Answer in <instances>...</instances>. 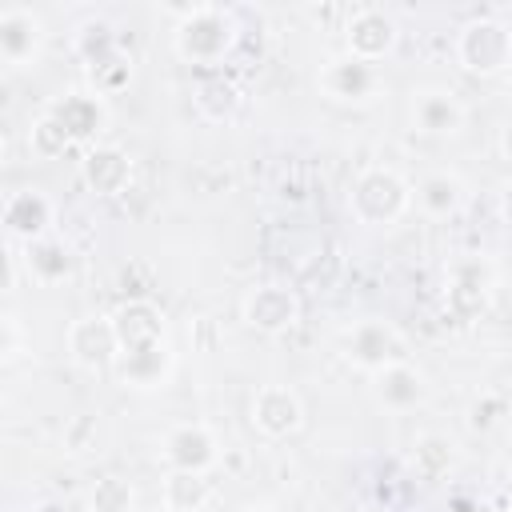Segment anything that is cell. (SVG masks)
Returning a JSON list of instances; mask_svg holds the SVG:
<instances>
[{
    "label": "cell",
    "mask_w": 512,
    "mask_h": 512,
    "mask_svg": "<svg viewBox=\"0 0 512 512\" xmlns=\"http://www.w3.org/2000/svg\"><path fill=\"white\" fill-rule=\"evenodd\" d=\"M120 356H116V380L132 392H156L168 384L176 368L168 316L152 300H124L112 312Z\"/></svg>",
    "instance_id": "cell-1"
},
{
    "label": "cell",
    "mask_w": 512,
    "mask_h": 512,
    "mask_svg": "<svg viewBox=\"0 0 512 512\" xmlns=\"http://www.w3.org/2000/svg\"><path fill=\"white\" fill-rule=\"evenodd\" d=\"M168 16H176L172 28V52L184 64H220L232 56L240 32L232 12H224L220 4H180L168 8Z\"/></svg>",
    "instance_id": "cell-2"
},
{
    "label": "cell",
    "mask_w": 512,
    "mask_h": 512,
    "mask_svg": "<svg viewBox=\"0 0 512 512\" xmlns=\"http://www.w3.org/2000/svg\"><path fill=\"white\" fill-rule=\"evenodd\" d=\"M412 200H416L412 196V184L396 168L372 164L348 188V216L360 228H392L412 208Z\"/></svg>",
    "instance_id": "cell-3"
},
{
    "label": "cell",
    "mask_w": 512,
    "mask_h": 512,
    "mask_svg": "<svg viewBox=\"0 0 512 512\" xmlns=\"http://www.w3.org/2000/svg\"><path fill=\"white\" fill-rule=\"evenodd\" d=\"M456 64L468 76H500L512 68V28L496 16H476L456 32Z\"/></svg>",
    "instance_id": "cell-4"
},
{
    "label": "cell",
    "mask_w": 512,
    "mask_h": 512,
    "mask_svg": "<svg viewBox=\"0 0 512 512\" xmlns=\"http://www.w3.org/2000/svg\"><path fill=\"white\" fill-rule=\"evenodd\" d=\"M344 360L368 376H376L380 368L388 364H400L408 360L404 356V336L392 320H380V316H368V320H356L348 332H344Z\"/></svg>",
    "instance_id": "cell-5"
},
{
    "label": "cell",
    "mask_w": 512,
    "mask_h": 512,
    "mask_svg": "<svg viewBox=\"0 0 512 512\" xmlns=\"http://www.w3.org/2000/svg\"><path fill=\"white\" fill-rule=\"evenodd\" d=\"M316 88L332 104H372L380 96V88H384V76H380L376 64H364V60L340 52V56H328L320 64Z\"/></svg>",
    "instance_id": "cell-6"
},
{
    "label": "cell",
    "mask_w": 512,
    "mask_h": 512,
    "mask_svg": "<svg viewBox=\"0 0 512 512\" xmlns=\"http://www.w3.org/2000/svg\"><path fill=\"white\" fill-rule=\"evenodd\" d=\"M64 348H68V360L84 372H104V368H116V356H120V340H116V324L112 316L104 312H84L68 324L64 332Z\"/></svg>",
    "instance_id": "cell-7"
},
{
    "label": "cell",
    "mask_w": 512,
    "mask_h": 512,
    "mask_svg": "<svg viewBox=\"0 0 512 512\" xmlns=\"http://www.w3.org/2000/svg\"><path fill=\"white\" fill-rule=\"evenodd\" d=\"M496 288V268L484 256H464L448 268V288H444V304L456 320H476Z\"/></svg>",
    "instance_id": "cell-8"
},
{
    "label": "cell",
    "mask_w": 512,
    "mask_h": 512,
    "mask_svg": "<svg viewBox=\"0 0 512 512\" xmlns=\"http://www.w3.org/2000/svg\"><path fill=\"white\" fill-rule=\"evenodd\" d=\"M300 296L284 284H256L240 296V320L252 328V332H264V336H280L288 328L300 324Z\"/></svg>",
    "instance_id": "cell-9"
},
{
    "label": "cell",
    "mask_w": 512,
    "mask_h": 512,
    "mask_svg": "<svg viewBox=\"0 0 512 512\" xmlns=\"http://www.w3.org/2000/svg\"><path fill=\"white\" fill-rule=\"evenodd\" d=\"M160 456L168 464V472H212L220 464V440L208 424H176L164 432L160 440Z\"/></svg>",
    "instance_id": "cell-10"
},
{
    "label": "cell",
    "mask_w": 512,
    "mask_h": 512,
    "mask_svg": "<svg viewBox=\"0 0 512 512\" xmlns=\"http://www.w3.org/2000/svg\"><path fill=\"white\" fill-rule=\"evenodd\" d=\"M396 40H400V28L384 8L368 4V8H356L344 20V52L364 60V64H380L384 56H392Z\"/></svg>",
    "instance_id": "cell-11"
},
{
    "label": "cell",
    "mask_w": 512,
    "mask_h": 512,
    "mask_svg": "<svg viewBox=\"0 0 512 512\" xmlns=\"http://www.w3.org/2000/svg\"><path fill=\"white\" fill-rule=\"evenodd\" d=\"M464 120H468V112H464V104L452 88H440V84L412 88V100H408L412 132H420V136H456L464 128Z\"/></svg>",
    "instance_id": "cell-12"
},
{
    "label": "cell",
    "mask_w": 512,
    "mask_h": 512,
    "mask_svg": "<svg viewBox=\"0 0 512 512\" xmlns=\"http://www.w3.org/2000/svg\"><path fill=\"white\" fill-rule=\"evenodd\" d=\"M4 232L8 240L16 244H32V240H44L52 236V224H56V204L44 188H20L4 200Z\"/></svg>",
    "instance_id": "cell-13"
},
{
    "label": "cell",
    "mask_w": 512,
    "mask_h": 512,
    "mask_svg": "<svg viewBox=\"0 0 512 512\" xmlns=\"http://www.w3.org/2000/svg\"><path fill=\"white\" fill-rule=\"evenodd\" d=\"M304 424V404L288 384H264L252 396V428L264 440H288Z\"/></svg>",
    "instance_id": "cell-14"
},
{
    "label": "cell",
    "mask_w": 512,
    "mask_h": 512,
    "mask_svg": "<svg viewBox=\"0 0 512 512\" xmlns=\"http://www.w3.org/2000/svg\"><path fill=\"white\" fill-rule=\"evenodd\" d=\"M44 48V20L24 8V4H8L0 8V56L8 68H28Z\"/></svg>",
    "instance_id": "cell-15"
},
{
    "label": "cell",
    "mask_w": 512,
    "mask_h": 512,
    "mask_svg": "<svg viewBox=\"0 0 512 512\" xmlns=\"http://www.w3.org/2000/svg\"><path fill=\"white\" fill-rule=\"evenodd\" d=\"M80 180L96 196H120L132 184V156L120 144H88L80 160Z\"/></svg>",
    "instance_id": "cell-16"
},
{
    "label": "cell",
    "mask_w": 512,
    "mask_h": 512,
    "mask_svg": "<svg viewBox=\"0 0 512 512\" xmlns=\"http://www.w3.org/2000/svg\"><path fill=\"white\" fill-rule=\"evenodd\" d=\"M48 112L64 124V132L72 136V144H88L108 124V108H104L100 92H64L60 100L48 104Z\"/></svg>",
    "instance_id": "cell-17"
},
{
    "label": "cell",
    "mask_w": 512,
    "mask_h": 512,
    "mask_svg": "<svg viewBox=\"0 0 512 512\" xmlns=\"http://www.w3.org/2000/svg\"><path fill=\"white\" fill-rule=\"evenodd\" d=\"M372 392H376V400H380L388 412H408V408L424 404L428 380H424V372H420L416 364L400 360V364H388V368H380V372L372 376Z\"/></svg>",
    "instance_id": "cell-18"
},
{
    "label": "cell",
    "mask_w": 512,
    "mask_h": 512,
    "mask_svg": "<svg viewBox=\"0 0 512 512\" xmlns=\"http://www.w3.org/2000/svg\"><path fill=\"white\" fill-rule=\"evenodd\" d=\"M20 260H24L28 276H32L36 284H44V288H52V284L68 280V276H72V268H76L72 248H68L64 240H56V236H44V240H32V244H20Z\"/></svg>",
    "instance_id": "cell-19"
},
{
    "label": "cell",
    "mask_w": 512,
    "mask_h": 512,
    "mask_svg": "<svg viewBox=\"0 0 512 512\" xmlns=\"http://www.w3.org/2000/svg\"><path fill=\"white\" fill-rule=\"evenodd\" d=\"M412 196H416V204H420L424 216L448 220V216H456V212L464 208L468 188H464V180H460L456 172H428V176L412 188Z\"/></svg>",
    "instance_id": "cell-20"
},
{
    "label": "cell",
    "mask_w": 512,
    "mask_h": 512,
    "mask_svg": "<svg viewBox=\"0 0 512 512\" xmlns=\"http://www.w3.org/2000/svg\"><path fill=\"white\" fill-rule=\"evenodd\" d=\"M212 500V480L208 472H168L160 488V504L168 512H200Z\"/></svg>",
    "instance_id": "cell-21"
},
{
    "label": "cell",
    "mask_w": 512,
    "mask_h": 512,
    "mask_svg": "<svg viewBox=\"0 0 512 512\" xmlns=\"http://www.w3.org/2000/svg\"><path fill=\"white\" fill-rule=\"evenodd\" d=\"M452 464H456V444H452L444 432H424V436H416V444H412V468H416V476L440 480V476L452 472Z\"/></svg>",
    "instance_id": "cell-22"
},
{
    "label": "cell",
    "mask_w": 512,
    "mask_h": 512,
    "mask_svg": "<svg viewBox=\"0 0 512 512\" xmlns=\"http://www.w3.org/2000/svg\"><path fill=\"white\" fill-rule=\"evenodd\" d=\"M236 108H240V88H236L232 80L212 76V80H204V84L196 88V112H200L204 120L228 124V120L236 116Z\"/></svg>",
    "instance_id": "cell-23"
},
{
    "label": "cell",
    "mask_w": 512,
    "mask_h": 512,
    "mask_svg": "<svg viewBox=\"0 0 512 512\" xmlns=\"http://www.w3.org/2000/svg\"><path fill=\"white\" fill-rule=\"evenodd\" d=\"M72 148V136L64 132V124L52 116V112H40L36 120H32V128H28V152L36 156V160H56V156H64Z\"/></svg>",
    "instance_id": "cell-24"
},
{
    "label": "cell",
    "mask_w": 512,
    "mask_h": 512,
    "mask_svg": "<svg viewBox=\"0 0 512 512\" xmlns=\"http://www.w3.org/2000/svg\"><path fill=\"white\" fill-rule=\"evenodd\" d=\"M84 508H88V512H132V508H136V488H132L124 476H100V480L88 488Z\"/></svg>",
    "instance_id": "cell-25"
},
{
    "label": "cell",
    "mask_w": 512,
    "mask_h": 512,
    "mask_svg": "<svg viewBox=\"0 0 512 512\" xmlns=\"http://www.w3.org/2000/svg\"><path fill=\"white\" fill-rule=\"evenodd\" d=\"M76 52L88 60V68L104 64L108 56H116V40H112V28H108L104 20H88V24H80V32H76Z\"/></svg>",
    "instance_id": "cell-26"
},
{
    "label": "cell",
    "mask_w": 512,
    "mask_h": 512,
    "mask_svg": "<svg viewBox=\"0 0 512 512\" xmlns=\"http://www.w3.org/2000/svg\"><path fill=\"white\" fill-rule=\"evenodd\" d=\"M100 440H104L100 420H96V416H88V412L72 416V420H68V428H64V448H68V452H96V448H100Z\"/></svg>",
    "instance_id": "cell-27"
},
{
    "label": "cell",
    "mask_w": 512,
    "mask_h": 512,
    "mask_svg": "<svg viewBox=\"0 0 512 512\" xmlns=\"http://www.w3.org/2000/svg\"><path fill=\"white\" fill-rule=\"evenodd\" d=\"M128 80H132V60H124L120 52L92 68V84H96V92H100V96H108V92L124 88Z\"/></svg>",
    "instance_id": "cell-28"
},
{
    "label": "cell",
    "mask_w": 512,
    "mask_h": 512,
    "mask_svg": "<svg viewBox=\"0 0 512 512\" xmlns=\"http://www.w3.org/2000/svg\"><path fill=\"white\" fill-rule=\"evenodd\" d=\"M508 416V400L504 396H496V392H484L476 404H472V428H480V432H488V428H496L500 420Z\"/></svg>",
    "instance_id": "cell-29"
},
{
    "label": "cell",
    "mask_w": 512,
    "mask_h": 512,
    "mask_svg": "<svg viewBox=\"0 0 512 512\" xmlns=\"http://www.w3.org/2000/svg\"><path fill=\"white\" fill-rule=\"evenodd\" d=\"M0 352H4V364H12L20 356V320H16V312L0 316Z\"/></svg>",
    "instance_id": "cell-30"
},
{
    "label": "cell",
    "mask_w": 512,
    "mask_h": 512,
    "mask_svg": "<svg viewBox=\"0 0 512 512\" xmlns=\"http://www.w3.org/2000/svg\"><path fill=\"white\" fill-rule=\"evenodd\" d=\"M496 148H500V156L512 164V120L500 128V136H496Z\"/></svg>",
    "instance_id": "cell-31"
},
{
    "label": "cell",
    "mask_w": 512,
    "mask_h": 512,
    "mask_svg": "<svg viewBox=\"0 0 512 512\" xmlns=\"http://www.w3.org/2000/svg\"><path fill=\"white\" fill-rule=\"evenodd\" d=\"M500 212H504V220L512 224V180L500 188Z\"/></svg>",
    "instance_id": "cell-32"
},
{
    "label": "cell",
    "mask_w": 512,
    "mask_h": 512,
    "mask_svg": "<svg viewBox=\"0 0 512 512\" xmlns=\"http://www.w3.org/2000/svg\"><path fill=\"white\" fill-rule=\"evenodd\" d=\"M244 512H276V508H268V504H248Z\"/></svg>",
    "instance_id": "cell-33"
},
{
    "label": "cell",
    "mask_w": 512,
    "mask_h": 512,
    "mask_svg": "<svg viewBox=\"0 0 512 512\" xmlns=\"http://www.w3.org/2000/svg\"><path fill=\"white\" fill-rule=\"evenodd\" d=\"M472 512H500V508H488V504H480V508H472Z\"/></svg>",
    "instance_id": "cell-34"
},
{
    "label": "cell",
    "mask_w": 512,
    "mask_h": 512,
    "mask_svg": "<svg viewBox=\"0 0 512 512\" xmlns=\"http://www.w3.org/2000/svg\"><path fill=\"white\" fill-rule=\"evenodd\" d=\"M508 84H512V68H508Z\"/></svg>",
    "instance_id": "cell-35"
},
{
    "label": "cell",
    "mask_w": 512,
    "mask_h": 512,
    "mask_svg": "<svg viewBox=\"0 0 512 512\" xmlns=\"http://www.w3.org/2000/svg\"><path fill=\"white\" fill-rule=\"evenodd\" d=\"M160 512H168V508H160ZM200 512H204V508H200Z\"/></svg>",
    "instance_id": "cell-36"
}]
</instances>
